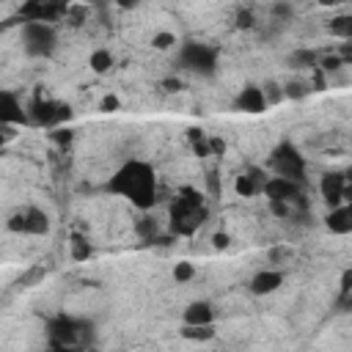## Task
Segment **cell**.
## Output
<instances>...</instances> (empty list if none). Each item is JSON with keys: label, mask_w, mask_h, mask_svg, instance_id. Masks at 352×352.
I'll use <instances>...</instances> for the list:
<instances>
[{"label": "cell", "mask_w": 352, "mask_h": 352, "mask_svg": "<svg viewBox=\"0 0 352 352\" xmlns=\"http://www.w3.org/2000/svg\"><path fill=\"white\" fill-rule=\"evenodd\" d=\"M104 190L110 195H118L121 201H126L132 209L138 212H148L154 209L157 204V195H160V179H157V170L148 160H140V157H132V160H124L107 179Z\"/></svg>", "instance_id": "1"}, {"label": "cell", "mask_w": 352, "mask_h": 352, "mask_svg": "<svg viewBox=\"0 0 352 352\" xmlns=\"http://www.w3.org/2000/svg\"><path fill=\"white\" fill-rule=\"evenodd\" d=\"M209 217L206 198L195 187L184 184L176 190L170 206H168V231L173 236H192Z\"/></svg>", "instance_id": "2"}, {"label": "cell", "mask_w": 352, "mask_h": 352, "mask_svg": "<svg viewBox=\"0 0 352 352\" xmlns=\"http://www.w3.org/2000/svg\"><path fill=\"white\" fill-rule=\"evenodd\" d=\"M19 44L28 58H50L58 47V30L52 22H22Z\"/></svg>", "instance_id": "3"}, {"label": "cell", "mask_w": 352, "mask_h": 352, "mask_svg": "<svg viewBox=\"0 0 352 352\" xmlns=\"http://www.w3.org/2000/svg\"><path fill=\"white\" fill-rule=\"evenodd\" d=\"M217 47L212 44H204V41H184L176 52V60L184 72H192V74H201V77H209L217 72Z\"/></svg>", "instance_id": "4"}, {"label": "cell", "mask_w": 352, "mask_h": 352, "mask_svg": "<svg viewBox=\"0 0 352 352\" xmlns=\"http://www.w3.org/2000/svg\"><path fill=\"white\" fill-rule=\"evenodd\" d=\"M85 330L91 333L94 324L85 319H74L69 314H58L47 322V338L50 346H82L85 341Z\"/></svg>", "instance_id": "5"}, {"label": "cell", "mask_w": 352, "mask_h": 352, "mask_svg": "<svg viewBox=\"0 0 352 352\" xmlns=\"http://www.w3.org/2000/svg\"><path fill=\"white\" fill-rule=\"evenodd\" d=\"M6 228L16 236H47L52 228V220L41 206L28 204V206H19L16 212L8 214Z\"/></svg>", "instance_id": "6"}, {"label": "cell", "mask_w": 352, "mask_h": 352, "mask_svg": "<svg viewBox=\"0 0 352 352\" xmlns=\"http://www.w3.org/2000/svg\"><path fill=\"white\" fill-rule=\"evenodd\" d=\"M270 165H272V176H283V179H292V182H300L302 184V176H305V160L302 154L289 143H278L272 148V157H270Z\"/></svg>", "instance_id": "7"}, {"label": "cell", "mask_w": 352, "mask_h": 352, "mask_svg": "<svg viewBox=\"0 0 352 352\" xmlns=\"http://www.w3.org/2000/svg\"><path fill=\"white\" fill-rule=\"evenodd\" d=\"M28 116L33 124H41V126H60L72 118V107L63 104V102H55V99H41L36 96L30 104H28Z\"/></svg>", "instance_id": "8"}, {"label": "cell", "mask_w": 352, "mask_h": 352, "mask_svg": "<svg viewBox=\"0 0 352 352\" xmlns=\"http://www.w3.org/2000/svg\"><path fill=\"white\" fill-rule=\"evenodd\" d=\"M346 192H349V179H346L344 170H327V173H322V179H319V195L324 198V204L330 209L333 206H341V204H349Z\"/></svg>", "instance_id": "9"}, {"label": "cell", "mask_w": 352, "mask_h": 352, "mask_svg": "<svg viewBox=\"0 0 352 352\" xmlns=\"http://www.w3.org/2000/svg\"><path fill=\"white\" fill-rule=\"evenodd\" d=\"M0 124H3L6 129L30 124L28 107H25L22 99H19L14 91H8V88H0Z\"/></svg>", "instance_id": "10"}, {"label": "cell", "mask_w": 352, "mask_h": 352, "mask_svg": "<svg viewBox=\"0 0 352 352\" xmlns=\"http://www.w3.org/2000/svg\"><path fill=\"white\" fill-rule=\"evenodd\" d=\"M286 280V272L278 270V267H264V270H256L248 280V289L253 297H270L275 294Z\"/></svg>", "instance_id": "11"}, {"label": "cell", "mask_w": 352, "mask_h": 352, "mask_svg": "<svg viewBox=\"0 0 352 352\" xmlns=\"http://www.w3.org/2000/svg\"><path fill=\"white\" fill-rule=\"evenodd\" d=\"M300 182H292V179H283V176H267L264 184H261V192L267 195V201H283V204H292L300 198Z\"/></svg>", "instance_id": "12"}, {"label": "cell", "mask_w": 352, "mask_h": 352, "mask_svg": "<svg viewBox=\"0 0 352 352\" xmlns=\"http://www.w3.org/2000/svg\"><path fill=\"white\" fill-rule=\"evenodd\" d=\"M217 311L209 300H192L182 311V324L184 327H214Z\"/></svg>", "instance_id": "13"}, {"label": "cell", "mask_w": 352, "mask_h": 352, "mask_svg": "<svg viewBox=\"0 0 352 352\" xmlns=\"http://www.w3.org/2000/svg\"><path fill=\"white\" fill-rule=\"evenodd\" d=\"M267 104H270L267 91H264L261 85H253V82L242 85V88H239V94H236V99H234V107H236V110H242V113H250V116L264 113V110H267Z\"/></svg>", "instance_id": "14"}, {"label": "cell", "mask_w": 352, "mask_h": 352, "mask_svg": "<svg viewBox=\"0 0 352 352\" xmlns=\"http://www.w3.org/2000/svg\"><path fill=\"white\" fill-rule=\"evenodd\" d=\"M324 228L333 234V236H349L352 234V206L349 204H341V206H333L324 217Z\"/></svg>", "instance_id": "15"}, {"label": "cell", "mask_w": 352, "mask_h": 352, "mask_svg": "<svg viewBox=\"0 0 352 352\" xmlns=\"http://www.w3.org/2000/svg\"><path fill=\"white\" fill-rule=\"evenodd\" d=\"M264 179L267 176H261V170H248V173H239L236 179H234V190H236V195H242V198H253V195H258L261 192V184H264Z\"/></svg>", "instance_id": "16"}, {"label": "cell", "mask_w": 352, "mask_h": 352, "mask_svg": "<svg viewBox=\"0 0 352 352\" xmlns=\"http://www.w3.org/2000/svg\"><path fill=\"white\" fill-rule=\"evenodd\" d=\"M113 66H116V55H113L107 47L91 50V55H88V69H91L94 74H107Z\"/></svg>", "instance_id": "17"}, {"label": "cell", "mask_w": 352, "mask_h": 352, "mask_svg": "<svg viewBox=\"0 0 352 352\" xmlns=\"http://www.w3.org/2000/svg\"><path fill=\"white\" fill-rule=\"evenodd\" d=\"M69 253H72L74 261H88V258L94 256V248H91L88 236H82V234H72V239H69Z\"/></svg>", "instance_id": "18"}, {"label": "cell", "mask_w": 352, "mask_h": 352, "mask_svg": "<svg viewBox=\"0 0 352 352\" xmlns=\"http://www.w3.org/2000/svg\"><path fill=\"white\" fill-rule=\"evenodd\" d=\"M176 44H179V38H176L170 30H157V33L151 36V47L160 50V52H168V50H173Z\"/></svg>", "instance_id": "19"}, {"label": "cell", "mask_w": 352, "mask_h": 352, "mask_svg": "<svg viewBox=\"0 0 352 352\" xmlns=\"http://www.w3.org/2000/svg\"><path fill=\"white\" fill-rule=\"evenodd\" d=\"M214 336H217L214 327H184L182 324V338L187 341H212Z\"/></svg>", "instance_id": "20"}, {"label": "cell", "mask_w": 352, "mask_h": 352, "mask_svg": "<svg viewBox=\"0 0 352 352\" xmlns=\"http://www.w3.org/2000/svg\"><path fill=\"white\" fill-rule=\"evenodd\" d=\"M170 275H173L176 283H190L195 278V267H192V261H176Z\"/></svg>", "instance_id": "21"}, {"label": "cell", "mask_w": 352, "mask_h": 352, "mask_svg": "<svg viewBox=\"0 0 352 352\" xmlns=\"http://www.w3.org/2000/svg\"><path fill=\"white\" fill-rule=\"evenodd\" d=\"M267 258H270V264H275V267L280 270V264H286V261L292 258V250H289L286 245H280V248H272V250L267 253Z\"/></svg>", "instance_id": "22"}, {"label": "cell", "mask_w": 352, "mask_h": 352, "mask_svg": "<svg viewBox=\"0 0 352 352\" xmlns=\"http://www.w3.org/2000/svg\"><path fill=\"white\" fill-rule=\"evenodd\" d=\"M330 33H341V36H349L352 33V19L349 16H338L330 22Z\"/></svg>", "instance_id": "23"}, {"label": "cell", "mask_w": 352, "mask_h": 352, "mask_svg": "<svg viewBox=\"0 0 352 352\" xmlns=\"http://www.w3.org/2000/svg\"><path fill=\"white\" fill-rule=\"evenodd\" d=\"M272 14H275L278 22H289V19L294 16V8H292L289 3H275V6H272Z\"/></svg>", "instance_id": "24"}, {"label": "cell", "mask_w": 352, "mask_h": 352, "mask_svg": "<svg viewBox=\"0 0 352 352\" xmlns=\"http://www.w3.org/2000/svg\"><path fill=\"white\" fill-rule=\"evenodd\" d=\"M121 107V99L116 96V94H107V96H102V102H99V110L102 113H116Z\"/></svg>", "instance_id": "25"}, {"label": "cell", "mask_w": 352, "mask_h": 352, "mask_svg": "<svg viewBox=\"0 0 352 352\" xmlns=\"http://www.w3.org/2000/svg\"><path fill=\"white\" fill-rule=\"evenodd\" d=\"M270 209H272V214H275V217L286 220V217H289V212H292V204H283V201H270Z\"/></svg>", "instance_id": "26"}, {"label": "cell", "mask_w": 352, "mask_h": 352, "mask_svg": "<svg viewBox=\"0 0 352 352\" xmlns=\"http://www.w3.org/2000/svg\"><path fill=\"white\" fill-rule=\"evenodd\" d=\"M212 242H214V248H217V250H223V248H228V242H231V239H228V234L217 231V234L212 236Z\"/></svg>", "instance_id": "27"}, {"label": "cell", "mask_w": 352, "mask_h": 352, "mask_svg": "<svg viewBox=\"0 0 352 352\" xmlns=\"http://www.w3.org/2000/svg\"><path fill=\"white\" fill-rule=\"evenodd\" d=\"M50 352H91L85 346H50Z\"/></svg>", "instance_id": "28"}, {"label": "cell", "mask_w": 352, "mask_h": 352, "mask_svg": "<svg viewBox=\"0 0 352 352\" xmlns=\"http://www.w3.org/2000/svg\"><path fill=\"white\" fill-rule=\"evenodd\" d=\"M236 25H239V28H250V25H253L250 14H248V11H245V14H239V16H236Z\"/></svg>", "instance_id": "29"}, {"label": "cell", "mask_w": 352, "mask_h": 352, "mask_svg": "<svg viewBox=\"0 0 352 352\" xmlns=\"http://www.w3.org/2000/svg\"><path fill=\"white\" fill-rule=\"evenodd\" d=\"M165 85H168L165 91H182V82L179 80H165Z\"/></svg>", "instance_id": "30"}, {"label": "cell", "mask_w": 352, "mask_h": 352, "mask_svg": "<svg viewBox=\"0 0 352 352\" xmlns=\"http://www.w3.org/2000/svg\"><path fill=\"white\" fill-rule=\"evenodd\" d=\"M3 146H6V126L0 124V148H3Z\"/></svg>", "instance_id": "31"}, {"label": "cell", "mask_w": 352, "mask_h": 352, "mask_svg": "<svg viewBox=\"0 0 352 352\" xmlns=\"http://www.w3.org/2000/svg\"><path fill=\"white\" fill-rule=\"evenodd\" d=\"M91 352H110V349H91Z\"/></svg>", "instance_id": "32"}, {"label": "cell", "mask_w": 352, "mask_h": 352, "mask_svg": "<svg viewBox=\"0 0 352 352\" xmlns=\"http://www.w3.org/2000/svg\"><path fill=\"white\" fill-rule=\"evenodd\" d=\"M192 352H209V349H192Z\"/></svg>", "instance_id": "33"}]
</instances>
